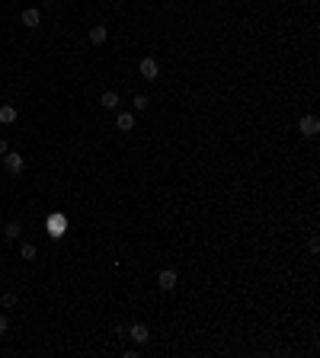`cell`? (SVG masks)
Instances as JSON below:
<instances>
[{
  "label": "cell",
  "mask_w": 320,
  "mask_h": 358,
  "mask_svg": "<svg viewBox=\"0 0 320 358\" xmlns=\"http://www.w3.org/2000/svg\"><path fill=\"white\" fill-rule=\"evenodd\" d=\"M35 256H39V249H35V243H22V246H19V259H22V262H32Z\"/></svg>",
  "instance_id": "7c38bea8"
},
{
  "label": "cell",
  "mask_w": 320,
  "mask_h": 358,
  "mask_svg": "<svg viewBox=\"0 0 320 358\" xmlns=\"http://www.w3.org/2000/svg\"><path fill=\"white\" fill-rule=\"evenodd\" d=\"M106 39H109V29L106 26H93L90 29V42L93 45H106Z\"/></svg>",
  "instance_id": "9c48e42d"
},
{
  "label": "cell",
  "mask_w": 320,
  "mask_h": 358,
  "mask_svg": "<svg viewBox=\"0 0 320 358\" xmlns=\"http://www.w3.org/2000/svg\"><path fill=\"white\" fill-rule=\"evenodd\" d=\"M138 70H141V77L144 80H157L160 77V64H157V58H141V64H138Z\"/></svg>",
  "instance_id": "3957f363"
},
{
  "label": "cell",
  "mask_w": 320,
  "mask_h": 358,
  "mask_svg": "<svg viewBox=\"0 0 320 358\" xmlns=\"http://www.w3.org/2000/svg\"><path fill=\"white\" fill-rule=\"evenodd\" d=\"M0 122H4V125H13L16 122V106H0Z\"/></svg>",
  "instance_id": "30bf717a"
},
{
  "label": "cell",
  "mask_w": 320,
  "mask_h": 358,
  "mask_svg": "<svg viewBox=\"0 0 320 358\" xmlns=\"http://www.w3.org/2000/svg\"><path fill=\"white\" fill-rule=\"evenodd\" d=\"M125 336L132 339V342H138V345H144L147 339H151V333H147V323H132L125 329Z\"/></svg>",
  "instance_id": "277c9868"
},
{
  "label": "cell",
  "mask_w": 320,
  "mask_h": 358,
  "mask_svg": "<svg viewBox=\"0 0 320 358\" xmlns=\"http://www.w3.org/2000/svg\"><path fill=\"white\" fill-rule=\"evenodd\" d=\"M100 106H103V109H109V112H115L118 106H122V99H118V93H115V90H106L103 96H100Z\"/></svg>",
  "instance_id": "52a82bcc"
},
{
  "label": "cell",
  "mask_w": 320,
  "mask_h": 358,
  "mask_svg": "<svg viewBox=\"0 0 320 358\" xmlns=\"http://www.w3.org/2000/svg\"><path fill=\"white\" fill-rule=\"evenodd\" d=\"M176 282H180V278H176V272H173V269H163L160 275H157V288H160V291H173Z\"/></svg>",
  "instance_id": "8992f818"
},
{
  "label": "cell",
  "mask_w": 320,
  "mask_h": 358,
  "mask_svg": "<svg viewBox=\"0 0 320 358\" xmlns=\"http://www.w3.org/2000/svg\"><path fill=\"white\" fill-rule=\"evenodd\" d=\"M7 150H10V144H7V141H4V138H0V157H4V154H7Z\"/></svg>",
  "instance_id": "2e32d148"
},
{
  "label": "cell",
  "mask_w": 320,
  "mask_h": 358,
  "mask_svg": "<svg viewBox=\"0 0 320 358\" xmlns=\"http://www.w3.org/2000/svg\"><path fill=\"white\" fill-rule=\"evenodd\" d=\"M298 131L304 138H314L317 131H320V122H317V115H304V118H298Z\"/></svg>",
  "instance_id": "5b68a950"
},
{
  "label": "cell",
  "mask_w": 320,
  "mask_h": 358,
  "mask_svg": "<svg viewBox=\"0 0 320 358\" xmlns=\"http://www.w3.org/2000/svg\"><path fill=\"white\" fill-rule=\"evenodd\" d=\"M0 304H4V307H16L19 304V294L16 291H4V294H0Z\"/></svg>",
  "instance_id": "4fadbf2b"
},
{
  "label": "cell",
  "mask_w": 320,
  "mask_h": 358,
  "mask_svg": "<svg viewBox=\"0 0 320 358\" xmlns=\"http://www.w3.org/2000/svg\"><path fill=\"white\" fill-rule=\"evenodd\" d=\"M19 234H22L19 221H7L4 224V237H7V240H19Z\"/></svg>",
  "instance_id": "8fae6325"
},
{
  "label": "cell",
  "mask_w": 320,
  "mask_h": 358,
  "mask_svg": "<svg viewBox=\"0 0 320 358\" xmlns=\"http://www.w3.org/2000/svg\"><path fill=\"white\" fill-rule=\"evenodd\" d=\"M132 106H135V112H144L147 109V96H144V93H138V96L132 99Z\"/></svg>",
  "instance_id": "5bb4252c"
},
{
  "label": "cell",
  "mask_w": 320,
  "mask_h": 358,
  "mask_svg": "<svg viewBox=\"0 0 320 358\" xmlns=\"http://www.w3.org/2000/svg\"><path fill=\"white\" fill-rule=\"evenodd\" d=\"M118 115H115V125L122 128V131H132L135 128V112H125V109H115Z\"/></svg>",
  "instance_id": "ba28073f"
},
{
  "label": "cell",
  "mask_w": 320,
  "mask_h": 358,
  "mask_svg": "<svg viewBox=\"0 0 320 358\" xmlns=\"http://www.w3.org/2000/svg\"><path fill=\"white\" fill-rule=\"evenodd\" d=\"M4 170L7 173H13V176H19L22 170H26V157H22V154H4Z\"/></svg>",
  "instance_id": "6da1fadb"
},
{
  "label": "cell",
  "mask_w": 320,
  "mask_h": 358,
  "mask_svg": "<svg viewBox=\"0 0 320 358\" xmlns=\"http://www.w3.org/2000/svg\"><path fill=\"white\" fill-rule=\"evenodd\" d=\"M19 22H22L26 29H39V26H42V10H39V7H26V10L19 13Z\"/></svg>",
  "instance_id": "7a4b0ae2"
},
{
  "label": "cell",
  "mask_w": 320,
  "mask_h": 358,
  "mask_svg": "<svg viewBox=\"0 0 320 358\" xmlns=\"http://www.w3.org/2000/svg\"><path fill=\"white\" fill-rule=\"evenodd\" d=\"M7 329H10V320H7V317H0V336H7Z\"/></svg>",
  "instance_id": "9a60e30c"
}]
</instances>
